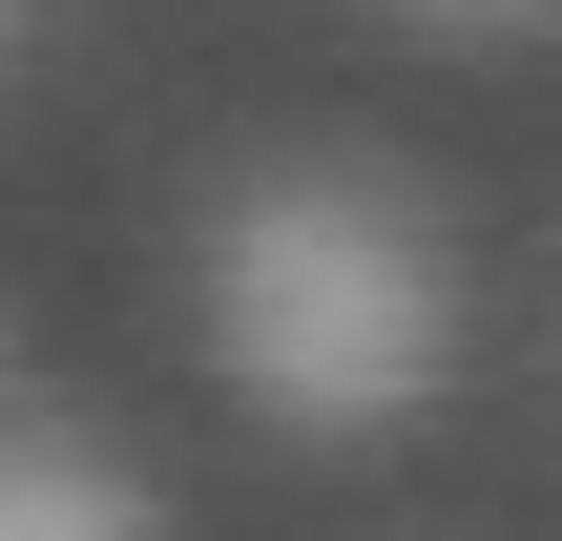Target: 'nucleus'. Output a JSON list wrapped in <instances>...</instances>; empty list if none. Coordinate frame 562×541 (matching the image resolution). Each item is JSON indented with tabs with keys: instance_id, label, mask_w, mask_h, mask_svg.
<instances>
[{
	"instance_id": "obj_1",
	"label": "nucleus",
	"mask_w": 562,
	"mask_h": 541,
	"mask_svg": "<svg viewBox=\"0 0 562 541\" xmlns=\"http://www.w3.org/2000/svg\"><path fill=\"white\" fill-rule=\"evenodd\" d=\"M209 375L271 438H375L459 375V271L375 167H250L209 208Z\"/></svg>"
},
{
	"instance_id": "obj_4",
	"label": "nucleus",
	"mask_w": 562,
	"mask_h": 541,
	"mask_svg": "<svg viewBox=\"0 0 562 541\" xmlns=\"http://www.w3.org/2000/svg\"><path fill=\"white\" fill-rule=\"evenodd\" d=\"M0 42H21V0H0Z\"/></svg>"
},
{
	"instance_id": "obj_3",
	"label": "nucleus",
	"mask_w": 562,
	"mask_h": 541,
	"mask_svg": "<svg viewBox=\"0 0 562 541\" xmlns=\"http://www.w3.org/2000/svg\"><path fill=\"white\" fill-rule=\"evenodd\" d=\"M417 21H542V0H417Z\"/></svg>"
},
{
	"instance_id": "obj_2",
	"label": "nucleus",
	"mask_w": 562,
	"mask_h": 541,
	"mask_svg": "<svg viewBox=\"0 0 562 541\" xmlns=\"http://www.w3.org/2000/svg\"><path fill=\"white\" fill-rule=\"evenodd\" d=\"M0 541H167L146 480H104L83 438H0Z\"/></svg>"
}]
</instances>
